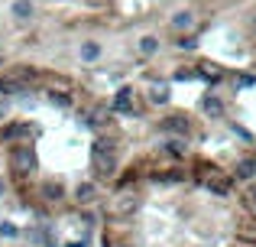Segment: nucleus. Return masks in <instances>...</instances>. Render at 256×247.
Masks as SVG:
<instances>
[{
  "mask_svg": "<svg viewBox=\"0 0 256 247\" xmlns=\"http://www.w3.org/2000/svg\"><path fill=\"white\" fill-rule=\"evenodd\" d=\"M150 101H152V104H166V101H169V88H166V85H152Z\"/></svg>",
  "mask_w": 256,
  "mask_h": 247,
  "instance_id": "f8f14e48",
  "label": "nucleus"
},
{
  "mask_svg": "<svg viewBox=\"0 0 256 247\" xmlns=\"http://www.w3.org/2000/svg\"><path fill=\"white\" fill-rule=\"evenodd\" d=\"M30 133V127L26 124H13V127H6L4 130V140H13V137H26Z\"/></svg>",
  "mask_w": 256,
  "mask_h": 247,
  "instance_id": "4468645a",
  "label": "nucleus"
},
{
  "mask_svg": "<svg viewBox=\"0 0 256 247\" xmlns=\"http://www.w3.org/2000/svg\"><path fill=\"white\" fill-rule=\"evenodd\" d=\"M194 46H198V43H194L192 36H182V39H178V49H194Z\"/></svg>",
  "mask_w": 256,
  "mask_h": 247,
  "instance_id": "aec40b11",
  "label": "nucleus"
},
{
  "mask_svg": "<svg viewBox=\"0 0 256 247\" xmlns=\"http://www.w3.org/2000/svg\"><path fill=\"white\" fill-rule=\"evenodd\" d=\"M94 195H98V189H94V182H82V185H78V189H75V198H78V202H82V205L94 202Z\"/></svg>",
  "mask_w": 256,
  "mask_h": 247,
  "instance_id": "0eeeda50",
  "label": "nucleus"
},
{
  "mask_svg": "<svg viewBox=\"0 0 256 247\" xmlns=\"http://www.w3.org/2000/svg\"><path fill=\"white\" fill-rule=\"evenodd\" d=\"M114 108L124 111V114H130V111H133V91L130 88H120L117 98H114Z\"/></svg>",
  "mask_w": 256,
  "mask_h": 247,
  "instance_id": "20e7f679",
  "label": "nucleus"
},
{
  "mask_svg": "<svg viewBox=\"0 0 256 247\" xmlns=\"http://www.w3.org/2000/svg\"><path fill=\"white\" fill-rule=\"evenodd\" d=\"M10 166L16 172H32V169H36V153H32V146L30 143L13 146V150H10Z\"/></svg>",
  "mask_w": 256,
  "mask_h": 247,
  "instance_id": "f03ea898",
  "label": "nucleus"
},
{
  "mask_svg": "<svg viewBox=\"0 0 256 247\" xmlns=\"http://www.w3.org/2000/svg\"><path fill=\"white\" fill-rule=\"evenodd\" d=\"M156 49H159L156 36H143V39H140V52H143V56H156Z\"/></svg>",
  "mask_w": 256,
  "mask_h": 247,
  "instance_id": "9b49d317",
  "label": "nucleus"
},
{
  "mask_svg": "<svg viewBox=\"0 0 256 247\" xmlns=\"http://www.w3.org/2000/svg\"><path fill=\"white\" fill-rule=\"evenodd\" d=\"M0 234H6V237H13V234H16V228H13V224H0Z\"/></svg>",
  "mask_w": 256,
  "mask_h": 247,
  "instance_id": "412c9836",
  "label": "nucleus"
},
{
  "mask_svg": "<svg viewBox=\"0 0 256 247\" xmlns=\"http://www.w3.org/2000/svg\"><path fill=\"white\" fill-rule=\"evenodd\" d=\"M49 101H52V104H58V108H68L72 98L65 95V91H49Z\"/></svg>",
  "mask_w": 256,
  "mask_h": 247,
  "instance_id": "dca6fc26",
  "label": "nucleus"
},
{
  "mask_svg": "<svg viewBox=\"0 0 256 247\" xmlns=\"http://www.w3.org/2000/svg\"><path fill=\"white\" fill-rule=\"evenodd\" d=\"M237 85H240V88H250L253 78H250V75H240V78H237Z\"/></svg>",
  "mask_w": 256,
  "mask_h": 247,
  "instance_id": "4be33fe9",
  "label": "nucleus"
},
{
  "mask_svg": "<svg viewBox=\"0 0 256 247\" xmlns=\"http://www.w3.org/2000/svg\"><path fill=\"white\" fill-rule=\"evenodd\" d=\"M133 208H136V198H133V195L117 198V202H114V211H133Z\"/></svg>",
  "mask_w": 256,
  "mask_h": 247,
  "instance_id": "2eb2a0df",
  "label": "nucleus"
},
{
  "mask_svg": "<svg viewBox=\"0 0 256 247\" xmlns=\"http://www.w3.org/2000/svg\"><path fill=\"white\" fill-rule=\"evenodd\" d=\"M10 10H13V17H16V20H30L32 17V4H30V0H13Z\"/></svg>",
  "mask_w": 256,
  "mask_h": 247,
  "instance_id": "6e6552de",
  "label": "nucleus"
},
{
  "mask_svg": "<svg viewBox=\"0 0 256 247\" xmlns=\"http://www.w3.org/2000/svg\"><path fill=\"white\" fill-rule=\"evenodd\" d=\"M192 23H194V13H188V10H182V13H175V17H172L175 30H188Z\"/></svg>",
  "mask_w": 256,
  "mask_h": 247,
  "instance_id": "1a4fd4ad",
  "label": "nucleus"
},
{
  "mask_svg": "<svg viewBox=\"0 0 256 247\" xmlns=\"http://www.w3.org/2000/svg\"><path fill=\"white\" fill-rule=\"evenodd\" d=\"M240 231H244V234H250V237H253V234H256V224L250 221V218H244V224H240Z\"/></svg>",
  "mask_w": 256,
  "mask_h": 247,
  "instance_id": "6ab92c4d",
  "label": "nucleus"
},
{
  "mask_svg": "<svg viewBox=\"0 0 256 247\" xmlns=\"http://www.w3.org/2000/svg\"><path fill=\"white\" fill-rule=\"evenodd\" d=\"M91 159H94V172L98 176H114V169H117V150H114L110 140H98L91 150Z\"/></svg>",
  "mask_w": 256,
  "mask_h": 247,
  "instance_id": "f257e3e1",
  "label": "nucleus"
},
{
  "mask_svg": "<svg viewBox=\"0 0 256 247\" xmlns=\"http://www.w3.org/2000/svg\"><path fill=\"white\" fill-rule=\"evenodd\" d=\"M204 185H208V192H211V195H220V198L234 192V182L227 176H220V172H211V176L204 179Z\"/></svg>",
  "mask_w": 256,
  "mask_h": 247,
  "instance_id": "7ed1b4c3",
  "label": "nucleus"
},
{
  "mask_svg": "<svg viewBox=\"0 0 256 247\" xmlns=\"http://www.w3.org/2000/svg\"><path fill=\"white\" fill-rule=\"evenodd\" d=\"M166 130H172V133H188V117H182V114H169L162 121Z\"/></svg>",
  "mask_w": 256,
  "mask_h": 247,
  "instance_id": "39448f33",
  "label": "nucleus"
},
{
  "mask_svg": "<svg viewBox=\"0 0 256 247\" xmlns=\"http://www.w3.org/2000/svg\"><path fill=\"white\" fill-rule=\"evenodd\" d=\"M4 85H6V78H0V91H4Z\"/></svg>",
  "mask_w": 256,
  "mask_h": 247,
  "instance_id": "b1692460",
  "label": "nucleus"
},
{
  "mask_svg": "<svg viewBox=\"0 0 256 247\" xmlns=\"http://www.w3.org/2000/svg\"><path fill=\"white\" fill-rule=\"evenodd\" d=\"M98 56H100V46L94 43V39H88V43L82 46V59H84V62H94Z\"/></svg>",
  "mask_w": 256,
  "mask_h": 247,
  "instance_id": "9d476101",
  "label": "nucleus"
},
{
  "mask_svg": "<svg viewBox=\"0 0 256 247\" xmlns=\"http://www.w3.org/2000/svg\"><path fill=\"white\" fill-rule=\"evenodd\" d=\"M117 247H130V244H117Z\"/></svg>",
  "mask_w": 256,
  "mask_h": 247,
  "instance_id": "393cba45",
  "label": "nucleus"
},
{
  "mask_svg": "<svg viewBox=\"0 0 256 247\" xmlns=\"http://www.w3.org/2000/svg\"><path fill=\"white\" fill-rule=\"evenodd\" d=\"M250 202H253V208H256V189L250 192Z\"/></svg>",
  "mask_w": 256,
  "mask_h": 247,
  "instance_id": "5701e85b",
  "label": "nucleus"
},
{
  "mask_svg": "<svg viewBox=\"0 0 256 247\" xmlns=\"http://www.w3.org/2000/svg\"><path fill=\"white\" fill-rule=\"evenodd\" d=\"M201 111H204V114H211V117H220V114H224V101H220V98H214V95H208L204 101H201Z\"/></svg>",
  "mask_w": 256,
  "mask_h": 247,
  "instance_id": "423d86ee",
  "label": "nucleus"
},
{
  "mask_svg": "<svg viewBox=\"0 0 256 247\" xmlns=\"http://www.w3.org/2000/svg\"><path fill=\"white\" fill-rule=\"evenodd\" d=\"M237 176L240 179H253L256 176V159H244V163L237 166Z\"/></svg>",
  "mask_w": 256,
  "mask_h": 247,
  "instance_id": "ddd939ff",
  "label": "nucleus"
},
{
  "mask_svg": "<svg viewBox=\"0 0 256 247\" xmlns=\"http://www.w3.org/2000/svg\"><path fill=\"white\" fill-rule=\"evenodd\" d=\"M166 153H169V156H185V143H182V140H169V143H166Z\"/></svg>",
  "mask_w": 256,
  "mask_h": 247,
  "instance_id": "f3484780",
  "label": "nucleus"
},
{
  "mask_svg": "<svg viewBox=\"0 0 256 247\" xmlns=\"http://www.w3.org/2000/svg\"><path fill=\"white\" fill-rule=\"evenodd\" d=\"M42 192H46V198H58V195H62V185H58V182H56V185L46 182V185H42Z\"/></svg>",
  "mask_w": 256,
  "mask_h": 247,
  "instance_id": "a211bd4d",
  "label": "nucleus"
}]
</instances>
